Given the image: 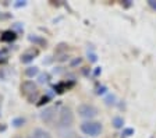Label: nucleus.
<instances>
[{
  "label": "nucleus",
  "mask_w": 156,
  "mask_h": 138,
  "mask_svg": "<svg viewBox=\"0 0 156 138\" xmlns=\"http://www.w3.org/2000/svg\"><path fill=\"white\" fill-rule=\"evenodd\" d=\"M88 56L91 57V62H96V55H94V53H91V55H89V53H88ZM89 57H88V59H89Z\"/></svg>",
  "instance_id": "19"
},
{
  "label": "nucleus",
  "mask_w": 156,
  "mask_h": 138,
  "mask_svg": "<svg viewBox=\"0 0 156 138\" xmlns=\"http://www.w3.org/2000/svg\"><path fill=\"white\" fill-rule=\"evenodd\" d=\"M17 38V34L14 31H4L3 35L0 36V39L3 41V42H11Z\"/></svg>",
  "instance_id": "9"
},
{
  "label": "nucleus",
  "mask_w": 156,
  "mask_h": 138,
  "mask_svg": "<svg viewBox=\"0 0 156 138\" xmlns=\"http://www.w3.org/2000/svg\"><path fill=\"white\" fill-rule=\"evenodd\" d=\"M77 113L80 117L85 119V120H94L98 115H99V110L95 105L92 103H81L78 105L77 108Z\"/></svg>",
  "instance_id": "3"
},
{
  "label": "nucleus",
  "mask_w": 156,
  "mask_h": 138,
  "mask_svg": "<svg viewBox=\"0 0 156 138\" xmlns=\"http://www.w3.org/2000/svg\"><path fill=\"white\" fill-rule=\"evenodd\" d=\"M24 74H25V77H28V78H34L35 76L39 74V69L36 66H34V67L31 66V67H28V69H25Z\"/></svg>",
  "instance_id": "10"
},
{
  "label": "nucleus",
  "mask_w": 156,
  "mask_h": 138,
  "mask_svg": "<svg viewBox=\"0 0 156 138\" xmlns=\"http://www.w3.org/2000/svg\"><path fill=\"white\" fill-rule=\"evenodd\" d=\"M27 138H35V137H34V134H32V133H31V134H28V135H27Z\"/></svg>",
  "instance_id": "20"
},
{
  "label": "nucleus",
  "mask_w": 156,
  "mask_h": 138,
  "mask_svg": "<svg viewBox=\"0 0 156 138\" xmlns=\"http://www.w3.org/2000/svg\"><path fill=\"white\" fill-rule=\"evenodd\" d=\"M49 81V74H41L39 76V82L41 84H45V82Z\"/></svg>",
  "instance_id": "14"
},
{
  "label": "nucleus",
  "mask_w": 156,
  "mask_h": 138,
  "mask_svg": "<svg viewBox=\"0 0 156 138\" xmlns=\"http://www.w3.org/2000/svg\"><path fill=\"white\" fill-rule=\"evenodd\" d=\"M74 124V112L70 106H63L58 110L57 117V127L58 128H70Z\"/></svg>",
  "instance_id": "2"
},
{
  "label": "nucleus",
  "mask_w": 156,
  "mask_h": 138,
  "mask_svg": "<svg viewBox=\"0 0 156 138\" xmlns=\"http://www.w3.org/2000/svg\"><path fill=\"white\" fill-rule=\"evenodd\" d=\"M18 2H20V3H16V4H14L16 7H24V6L27 4V2H21V0H18Z\"/></svg>",
  "instance_id": "18"
},
{
  "label": "nucleus",
  "mask_w": 156,
  "mask_h": 138,
  "mask_svg": "<svg viewBox=\"0 0 156 138\" xmlns=\"http://www.w3.org/2000/svg\"><path fill=\"white\" fill-rule=\"evenodd\" d=\"M27 123V120H25V117H23V116H20V117H16V119H13V122H11V124H13V127H16V128H20V127H23L24 124Z\"/></svg>",
  "instance_id": "12"
},
{
  "label": "nucleus",
  "mask_w": 156,
  "mask_h": 138,
  "mask_svg": "<svg viewBox=\"0 0 156 138\" xmlns=\"http://www.w3.org/2000/svg\"><path fill=\"white\" fill-rule=\"evenodd\" d=\"M81 62H82V59L81 57H77V59H74L71 62V67H75V66H80L81 64Z\"/></svg>",
  "instance_id": "16"
},
{
  "label": "nucleus",
  "mask_w": 156,
  "mask_h": 138,
  "mask_svg": "<svg viewBox=\"0 0 156 138\" xmlns=\"http://www.w3.org/2000/svg\"><path fill=\"white\" fill-rule=\"evenodd\" d=\"M112 124L114 128H123L124 127V119L121 116H114L112 119Z\"/></svg>",
  "instance_id": "11"
},
{
  "label": "nucleus",
  "mask_w": 156,
  "mask_h": 138,
  "mask_svg": "<svg viewBox=\"0 0 156 138\" xmlns=\"http://www.w3.org/2000/svg\"><path fill=\"white\" fill-rule=\"evenodd\" d=\"M29 42L35 43L36 46H41V48H46L48 46V41L45 39V38H42V36H38V35H29L28 36Z\"/></svg>",
  "instance_id": "7"
},
{
  "label": "nucleus",
  "mask_w": 156,
  "mask_h": 138,
  "mask_svg": "<svg viewBox=\"0 0 156 138\" xmlns=\"http://www.w3.org/2000/svg\"><path fill=\"white\" fill-rule=\"evenodd\" d=\"M16 138H23V137H16Z\"/></svg>",
  "instance_id": "21"
},
{
  "label": "nucleus",
  "mask_w": 156,
  "mask_h": 138,
  "mask_svg": "<svg viewBox=\"0 0 156 138\" xmlns=\"http://www.w3.org/2000/svg\"><path fill=\"white\" fill-rule=\"evenodd\" d=\"M81 138H84V137H81Z\"/></svg>",
  "instance_id": "23"
},
{
  "label": "nucleus",
  "mask_w": 156,
  "mask_h": 138,
  "mask_svg": "<svg viewBox=\"0 0 156 138\" xmlns=\"http://www.w3.org/2000/svg\"><path fill=\"white\" fill-rule=\"evenodd\" d=\"M20 91H21V95L29 96L31 94L38 91V85H36V82L31 81V80H27V81H23L21 82V85H20Z\"/></svg>",
  "instance_id": "5"
},
{
  "label": "nucleus",
  "mask_w": 156,
  "mask_h": 138,
  "mask_svg": "<svg viewBox=\"0 0 156 138\" xmlns=\"http://www.w3.org/2000/svg\"><path fill=\"white\" fill-rule=\"evenodd\" d=\"M80 130L84 135L89 137H99L103 131V124L98 120H85L80 124Z\"/></svg>",
  "instance_id": "1"
},
{
  "label": "nucleus",
  "mask_w": 156,
  "mask_h": 138,
  "mask_svg": "<svg viewBox=\"0 0 156 138\" xmlns=\"http://www.w3.org/2000/svg\"><path fill=\"white\" fill-rule=\"evenodd\" d=\"M38 53L39 52L36 49H29V50H27V52H24L23 55H21V63H25V64L31 63L35 59V56H38Z\"/></svg>",
  "instance_id": "6"
},
{
  "label": "nucleus",
  "mask_w": 156,
  "mask_h": 138,
  "mask_svg": "<svg viewBox=\"0 0 156 138\" xmlns=\"http://www.w3.org/2000/svg\"><path fill=\"white\" fill-rule=\"evenodd\" d=\"M0 116H2V110H0Z\"/></svg>",
  "instance_id": "22"
},
{
  "label": "nucleus",
  "mask_w": 156,
  "mask_h": 138,
  "mask_svg": "<svg viewBox=\"0 0 156 138\" xmlns=\"http://www.w3.org/2000/svg\"><path fill=\"white\" fill-rule=\"evenodd\" d=\"M27 99H28V102L29 103H36L39 101V92H34V94H31L29 96H27Z\"/></svg>",
  "instance_id": "13"
},
{
  "label": "nucleus",
  "mask_w": 156,
  "mask_h": 138,
  "mask_svg": "<svg viewBox=\"0 0 156 138\" xmlns=\"http://www.w3.org/2000/svg\"><path fill=\"white\" fill-rule=\"evenodd\" d=\"M32 134H34L35 138H53L50 133L46 131V130H43V128H41V127H36L32 131Z\"/></svg>",
  "instance_id": "8"
},
{
  "label": "nucleus",
  "mask_w": 156,
  "mask_h": 138,
  "mask_svg": "<svg viewBox=\"0 0 156 138\" xmlns=\"http://www.w3.org/2000/svg\"><path fill=\"white\" fill-rule=\"evenodd\" d=\"M133 134H134V128H126L123 131V135H126V137H131Z\"/></svg>",
  "instance_id": "15"
},
{
  "label": "nucleus",
  "mask_w": 156,
  "mask_h": 138,
  "mask_svg": "<svg viewBox=\"0 0 156 138\" xmlns=\"http://www.w3.org/2000/svg\"><path fill=\"white\" fill-rule=\"evenodd\" d=\"M56 113H57V109H56L55 106H48V108L41 110L39 119H41V122L45 123V124H52L56 119Z\"/></svg>",
  "instance_id": "4"
},
{
  "label": "nucleus",
  "mask_w": 156,
  "mask_h": 138,
  "mask_svg": "<svg viewBox=\"0 0 156 138\" xmlns=\"http://www.w3.org/2000/svg\"><path fill=\"white\" fill-rule=\"evenodd\" d=\"M148 6L153 10H156V0H148Z\"/></svg>",
  "instance_id": "17"
}]
</instances>
